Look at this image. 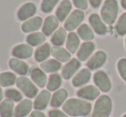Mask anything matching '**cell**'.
Returning <instances> with one entry per match:
<instances>
[{
    "mask_svg": "<svg viewBox=\"0 0 126 117\" xmlns=\"http://www.w3.org/2000/svg\"><path fill=\"white\" fill-rule=\"evenodd\" d=\"M3 91H2L1 87H0V102H1L2 99H3Z\"/></svg>",
    "mask_w": 126,
    "mask_h": 117,
    "instance_id": "42",
    "label": "cell"
},
{
    "mask_svg": "<svg viewBox=\"0 0 126 117\" xmlns=\"http://www.w3.org/2000/svg\"><path fill=\"white\" fill-rule=\"evenodd\" d=\"M59 25V20L55 15H49L46 18L42 25V32L46 36H50L56 32Z\"/></svg>",
    "mask_w": 126,
    "mask_h": 117,
    "instance_id": "10",
    "label": "cell"
},
{
    "mask_svg": "<svg viewBox=\"0 0 126 117\" xmlns=\"http://www.w3.org/2000/svg\"><path fill=\"white\" fill-rule=\"evenodd\" d=\"M121 4L124 9L126 10V0H121Z\"/></svg>",
    "mask_w": 126,
    "mask_h": 117,
    "instance_id": "41",
    "label": "cell"
},
{
    "mask_svg": "<svg viewBox=\"0 0 126 117\" xmlns=\"http://www.w3.org/2000/svg\"><path fill=\"white\" fill-rule=\"evenodd\" d=\"M72 4L70 0H63L56 10V16L60 22H63L70 14Z\"/></svg>",
    "mask_w": 126,
    "mask_h": 117,
    "instance_id": "19",
    "label": "cell"
},
{
    "mask_svg": "<svg viewBox=\"0 0 126 117\" xmlns=\"http://www.w3.org/2000/svg\"><path fill=\"white\" fill-rule=\"evenodd\" d=\"M16 80L17 79L16 74L11 72H4L0 74V86L8 87L13 86Z\"/></svg>",
    "mask_w": 126,
    "mask_h": 117,
    "instance_id": "30",
    "label": "cell"
},
{
    "mask_svg": "<svg viewBox=\"0 0 126 117\" xmlns=\"http://www.w3.org/2000/svg\"><path fill=\"white\" fill-rule=\"evenodd\" d=\"M32 108H33V103L30 99L22 100L16 107L14 116L15 117H25L30 113Z\"/></svg>",
    "mask_w": 126,
    "mask_h": 117,
    "instance_id": "17",
    "label": "cell"
},
{
    "mask_svg": "<svg viewBox=\"0 0 126 117\" xmlns=\"http://www.w3.org/2000/svg\"><path fill=\"white\" fill-rule=\"evenodd\" d=\"M94 81L97 87L103 92H107L111 90V80H110L107 74L104 71H98L95 73L94 76Z\"/></svg>",
    "mask_w": 126,
    "mask_h": 117,
    "instance_id": "6",
    "label": "cell"
},
{
    "mask_svg": "<svg viewBox=\"0 0 126 117\" xmlns=\"http://www.w3.org/2000/svg\"><path fill=\"white\" fill-rule=\"evenodd\" d=\"M92 105L84 99L71 98L65 102L63 109L70 116H85L90 113Z\"/></svg>",
    "mask_w": 126,
    "mask_h": 117,
    "instance_id": "1",
    "label": "cell"
},
{
    "mask_svg": "<svg viewBox=\"0 0 126 117\" xmlns=\"http://www.w3.org/2000/svg\"><path fill=\"white\" fill-rule=\"evenodd\" d=\"M118 13V4L117 0H106L100 10L102 20L108 25L115 22Z\"/></svg>",
    "mask_w": 126,
    "mask_h": 117,
    "instance_id": "2",
    "label": "cell"
},
{
    "mask_svg": "<svg viewBox=\"0 0 126 117\" xmlns=\"http://www.w3.org/2000/svg\"><path fill=\"white\" fill-rule=\"evenodd\" d=\"M74 5L80 10H86L88 8V0H73Z\"/></svg>",
    "mask_w": 126,
    "mask_h": 117,
    "instance_id": "37",
    "label": "cell"
},
{
    "mask_svg": "<svg viewBox=\"0 0 126 117\" xmlns=\"http://www.w3.org/2000/svg\"><path fill=\"white\" fill-rule=\"evenodd\" d=\"M116 31L119 35L123 36L126 33V12L122 14L116 25Z\"/></svg>",
    "mask_w": 126,
    "mask_h": 117,
    "instance_id": "34",
    "label": "cell"
},
{
    "mask_svg": "<svg viewBox=\"0 0 126 117\" xmlns=\"http://www.w3.org/2000/svg\"><path fill=\"white\" fill-rule=\"evenodd\" d=\"M14 103L7 98L0 104V117H12L14 114Z\"/></svg>",
    "mask_w": 126,
    "mask_h": 117,
    "instance_id": "25",
    "label": "cell"
},
{
    "mask_svg": "<svg viewBox=\"0 0 126 117\" xmlns=\"http://www.w3.org/2000/svg\"><path fill=\"white\" fill-rule=\"evenodd\" d=\"M16 86L21 91L28 97H34L38 93V88L28 78L22 76L16 80Z\"/></svg>",
    "mask_w": 126,
    "mask_h": 117,
    "instance_id": "4",
    "label": "cell"
},
{
    "mask_svg": "<svg viewBox=\"0 0 126 117\" xmlns=\"http://www.w3.org/2000/svg\"><path fill=\"white\" fill-rule=\"evenodd\" d=\"M68 97V92L65 89H59L56 91L51 99V105L54 108L60 107Z\"/></svg>",
    "mask_w": 126,
    "mask_h": 117,
    "instance_id": "24",
    "label": "cell"
},
{
    "mask_svg": "<svg viewBox=\"0 0 126 117\" xmlns=\"http://www.w3.org/2000/svg\"><path fill=\"white\" fill-rule=\"evenodd\" d=\"M27 42L32 47L38 46V45H43V43L46 41V35L43 33H32L27 37Z\"/></svg>",
    "mask_w": 126,
    "mask_h": 117,
    "instance_id": "27",
    "label": "cell"
},
{
    "mask_svg": "<svg viewBox=\"0 0 126 117\" xmlns=\"http://www.w3.org/2000/svg\"><path fill=\"white\" fill-rule=\"evenodd\" d=\"M40 68L46 73H55L61 68V63L58 60L50 59L43 62L40 64Z\"/></svg>",
    "mask_w": 126,
    "mask_h": 117,
    "instance_id": "28",
    "label": "cell"
},
{
    "mask_svg": "<svg viewBox=\"0 0 126 117\" xmlns=\"http://www.w3.org/2000/svg\"><path fill=\"white\" fill-rule=\"evenodd\" d=\"M59 0H42L41 3V11L43 13H50L56 7Z\"/></svg>",
    "mask_w": 126,
    "mask_h": 117,
    "instance_id": "33",
    "label": "cell"
},
{
    "mask_svg": "<svg viewBox=\"0 0 126 117\" xmlns=\"http://www.w3.org/2000/svg\"><path fill=\"white\" fill-rule=\"evenodd\" d=\"M5 96L13 102H19L22 99V93L16 89H8L5 91Z\"/></svg>",
    "mask_w": 126,
    "mask_h": 117,
    "instance_id": "35",
    "label": "cell"
},
{
    "mask_svg": "<svg viewBox=\"0 0 126 117\" xmlns=\"http://www.w3.org/2000/svg\"><path fill=\"white\" fill-rule=\"evenodd\" d=\"M123 117H126V114H125V116H124Z\"/></svg>",
    "mask_w": 126,
    "mask_h": 117,
    "instance_id": "43",
    "label": "cell"
},
{
    "mask_svg": "<svg viewBox=\"0 0 126 117\" xmlns=\"http://www.w3.org/2000/svg\"><path fill=\"white\" fill-rule=\"evenodd\" d=\"M84 20V13L81 10H76L70 14L64 22V28L68 31H73L79 26Z\"/></svg>",
    "mask_w": 126,
    "mask_h": 117,
    "instance_id": "5",
    "label": "cell"
},
{
    "mask_svg": "<svg viewBox=\"0 0 126 117\" xmlns=\"http://www.w3.org/2000/svg\"><path fill=\"white\" fill-rule=\"evenodd\" d=\"M77 96L87 100H94L100 96V91L94 86H88L80 89L77 91Z\"/></svg>",
    "mask_w": 126,
    "mask_h": 117,
    "instance_id": "18",
    "label": "cell"
},
{
    "mask_svg": "<svg viewBox=\"0 0 126 117\" xmlns=\"http://www.w3.org/2000/svg\"><path fill=\"white\" fill-rule=\"evenodd\" d=\"M80 45V39L79 37L77 36L76 33H69L67 36V41H66V47L67 50L70 53H76V51L78 50Z\"/></svg>",
    "mask_w": 126,
    "mask_h": 117,
    "instance_id": "26",
    "label": "cell"
},
{
    "mask_svg": "<svg viewBox=\"0 0 126 117\" xmlns=\"http://www.w3.org/2000/svg\"><path fill=\"white\" fill-rule=\"evenodd\" d=\"M10 68L20 75H26L29 70V67L25 62L18 58H11L9 61Z\"/></svg>",
    "mask_w": 126,
    "mask_h": 117,
    "instance_id": "13",
    "label": "cell"
},
{
    "mask_svg": "<svg viewBox=\"0 0 126 117\" xmlns=\"http://www.w3.org/2000/svg\"><path fill=\"white\" fill-rule=\"evenodd\" d=\"M62 85V79L59 74H53L50 75L47 82V89L49 91H53L58 90Z\"/></svg>",
    "mask_w": 126,
    "mask_h": 117,
    "instance_id": "32",
    "label": "cell"
},
{
    "mask_svg": "<svg viewBox=\"0 0 126 117\" xmlns=\"http://www.w3.org/2000/svg\"><path fill=\"white\" fill-rule=\"evenodd\" d=\"M42 25H43V21H42L41 17L35 16L26 21L22 25V32H24L26 33H33V32H35L40 29Z\"/></svg>",
    "mask_w": 126,
    "mask_h": 117,
    "instance_id": "12",
    "label": "cell"
},
{
    "mask_svg": "<svg viewBox=\"0 0 126 117\" xmlns=\"http://www.w3.org/2000/svg\"><path fill=\"white\" fill-rule=\"evenodd\" d=\"M33 53V49L31 45L27 44H21L13 48L11 54L18 59H28L31 57Z\"/></svg>",
    "mask_w": 126,
    "mask_h": 117,
    "instance_id": "7",
    "label": "cell"
},
{
    "mask_svg": "<svg viewBox=\"0 0 126 117\" xmlns=\"http://www.w3.org/2000/svg\"><path fill=\"white\" fill-rule=\"evenodd\" d=\"M81 67V63L77 59H71L62 69V77L64 79H70Z\"/></svg>",
    "mask_w": 126,
    "mask_h": 117,
    "instance_id": "14",
    "label": "cell"
},
{
    "mask_svg": "<svg viewBox=\"0 0 126 117\" xmlns=\"http://www.w3.org/2000/svg\"><path fill=\"white\" fill-rule=\"evenodd\" d=\"M95 49V45L93 42H85L81 45L77 51V57L80 61H86Z\"/></svg>",
    "mask_w": 126,
    "mask_h": 117,
    "instance_id": "20",
    "label": "cell"
},
{
    "mask_svg": "<svg viewBox=\"0 0 126 117\" xmlns=\"http://www.w3.org/2000/svg\"><path fill=\"white\" fill-rule=\"evenodd\" d=\"M66 37L67 33L65 28L60 27L53 33L52 37L51 39V42L55 46H61V45H63L64 44Z\"/></svg>",
    "mask_w": 126,
    "mask_h": 117,
    "instance_id": "29",
    "label": "cell"
},
{
    "mask_svg": "<svg viewBox=\"0 0 126 117\" xmlns=\"http://www.w3.org/2000/svg\"><path fill=\"white\" fill-rule=\"evenodd\" d=\"M91 73L87 68H83L72 79V84L75 87H80L83 85L87 84L90 80Z\"/></svg>",
    "mask_w": 126,
    "mask_h": 117,
    "instance_id": "21",
    "label": "cell"
},
{
    "mask_svg": "<svg viewBox=\"0 0 126 117\" xmlns=\"http://www.w3.org/2000/svg\"><path fill=\"white\" fill-rule=\"evenodd\" d=\"M118 70L122 79L126 81V58H122L118 63Z\"/></svg>",
    "mask_w": 126,
    "mask_h": 117,
    "instance_id": "36",
    "label": "cell"
},
{
    "mask_svg": "<svg viewBox=\"0 0 126 117\" xmlns=\"http://www.w3.org/2000/svg\"><path fill=\"white\" fill-rule=\"evenodd\" d=\"M37 11L36 5L33 3H26L21 7L17 12V18L20 21H28L33 17Z\"/></svg>",
    "mask_w": 126,
    "mask_h": 117,
    "instance_id": "8",
    "label": "cell"
},
{
    "mask_svg": "<svg viewBox=\"0 0 126 117\" xmlns=\"http://www.w3.org/2000/svg\"><path fill=\"white\" fill-rule=\"evenodd\" d=\"M88 22L91 24L93 29L99 35H105L106 33V26L102 22L100 15L97 14H92L88 18Z\"/></svg>",
    "mask_w": 126,
    "mask_h": 117,
    "instance_id": "15",
    "label": "cell"
},
{
    "mask_svg": "<svg viewBox=\"0 0 126 117\" xmlns=\"http://www.w3.org/2000/svg\"><path fill=\"white\" fill-rule=\"evenodd\" d=\"M51 99V93L49 91L44 90L40 91L35 97L33 102V108L37 110H43L47 107Z\"/></svg>",
    "mask_w": 126,
    "mask_h": 117,
    "instance_id": "11",
    "label": "cell"
},
{
    "mask_svg": "<svg viewBox=\"0 0 126 117\" xmlns=\"http://www.w3.org/2000/svg\"><path fill=\"white\" fill-rule=\"evenodd\" d=\"M30 75H31V79L35 85H37L39 87H45L47 86V74L42 69L39 68H33L30 73Z\"/></svg>",
    "mask_w": 126,
    "mask_h": 117,
    "instance_id": "16",
    "label": "cell"
},
{
    "mask_svg": "<svg viewBox=\"0 0 126 117\" xmlns=\"http://www.w3.org/2000/svg\"><path fill=\"white\" fill-rule=\"evenodd\" d=\"M102 0H89V3L94 9H98L100 6Z\"/></svg>",
    "mask_w": 126,
    "mask_h": 117,
    "instance_id": "39",
    "label": "cell"
},
{
    "mask_svg": "<svg viewBox=\"0 0 126 117\" xmlns=\"http://www.w3.org/2000/svg\"><path fill=\"white\" fill-rule=\"evenodd\" d=\"M51 53L56 60L60 63H66L70 60V53L66 49L61 46H53Z\"/></svg>",
    "mask_w": 126,
    "mask_h": 117,
    "instance_id": "22",
    "label": "cell"
},
{
    "mask_svg": "<svg viewBox=\"0 0 126 117\" xmlns=\"http://www.w3.org/2000/svg\"><path fill=\"white\" fill-rule=\"evenodd\" d=\"M48 115H49V117H68L64 113L58 110V109H52V110H50Z\"/></svg>",
    "mask_w": 126,
    "mask_h": 117,
    "instance_id": "38",
    "label": "cell"
},
{
    "mask_svg": "<svg viewBox=\"0 0 126 117\" xmlns=\"http://www.w3.org/2000/svg\"><path fill=\"white\" fill-rule=\"evenodd\" d=\"M106 62V54L102 51H99L87 63V66L89 69L95 70L100 68Z\"/></svg>",
    "mask_w": 126,
    "mask_h": 117,
    "instance_id": "9",
    "label": "cell"
},
{
    "mask_svg": "<svg viewBox=\"0 0 126 117\" xmlns=\"http://www.w3.org/2000/svg\"><path fill=\"white\" fill-rule=\"evenodd\" d=\"M30 117H47L46 115L44 114L43 112L40 110H35V111H33L30 115Z\"/></svg>",
    "mask_w": 126,
    "mask_h": 117,
    "instance_id": "40",
    "label": "cell"
},
{
    "mask_svg": "<svg viewBox=\"0 0 126 117\" xmlns=\"http://www.w3.org/2000/svg\"><path fill=\"white\" fill-rule=\"evenodd\" d=\"M77 33L78 35L80 36V38L83 40H86V41H89V40H92L94 38V34L93 30L87 24L81 25L79 26V28H78Z\"/></svg>",
    "mask_w": 126,
    "mask_h": 117,
    "instance_id": "31",
    "label": "cell"
},
{
    "mask_svg": "<svg viewBox=\"0 0 126 117\" xmlns=\"http://www.w3.org/2000/svg\"><path fill=\"white\" fill-rule=\"evenodd\" d=\"M51 47L50 45L47 43H45L41 45L40 47L37 48V50L34 52V59L38 63L45 62L49 57L51 54Z\"/></svg>",
    "mask_w": 126,
    "mask_h": 117,
    "instance_id": "23",
    "label": "cell"
},
{
    "mask_svg": "<svg viewBox=\"0 0 126 117\" xmlns=\"http://www.w3.org/2000/svg\"><path fill=\"white\" fill-rule=\"evenodd\" d=\"M112 109V103L108 96H100L95 103L92 117H109Z\"/></svg>",
    "mask_w": 126,
    "mask_h": 117,
    "instance_id": "3",
    "label": "cell"
}]
</instances>
